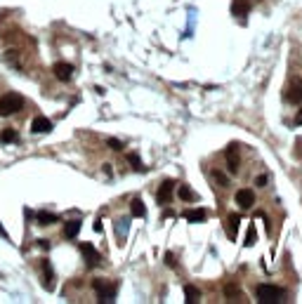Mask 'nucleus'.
Instances as JSON below:
<instances>
[{
    "instance_id": "obj_1",
    "label": "nucleus",
    "mask_w": 302,
    "mask_h": 304,
    "mask_svg": "<svg viewBox=\"0 0 302 304\" xmlns=\"http://www.w3.org/2000/svg\"><path fill=\"white\" fill-rule=\"evenodd\" d=\"M255 295H257V302L269 304V302H286V290L279 288V285H272V283H260L255 288Z\"/></svg>"
},
{
    "instance_id": "obj_2",
    "label": "nucleus",
    "mask_w": 302,
    "mask_h": 304,
    "mask_svg": "<svg viewBox=\"0 0 302 304\" xmlns=\"http://www.w3.org/2000/svg\"><path fill=\"white\" fill-rule=\"evenodd\" d=\"M24 109V97L19 92H7L0 99V116H12Z\"/></svg>"
},
{
    "instance_id": "obj_3",
    "label": "nucleus",
    "mask_w": 302,
    "mask_h": 304,
    "mask_svg": "<svg viewBox=\"0 0 302 304\" xmlns=\"http://www.w3.org/2000/svg\"><path fill=\"white\" fill-rule=\"evenodd\" d=\"M92 288L97 292V297H99V302H114L116 300V285H111V283H106L104 278H94L92 281Z\"/></svg>"
},
{
    "instance_id": "obj_4",
    "label": "nucleus",
    "mask_w": 302,
    "mask_h": 304,
    "mask_svg": "<svg viewBox=\"0 0 302 304\" xmlns=\"http://www.w3.org/2000/svg\"><path fill=\"white\" fill-rule=\"evenodd\" d=\"M236 205L243 210H250L255 205V191L253 189H238L236 191Z\"/></svg>"
},
{
    "instance_id": "obj_5",
    "label": "nucleus",
    "mask_w": 302,
    "mask_h": 304,
    "mask_svg": "<svg viewBox=\"0 0 302 304\" xmlns=\"http://www.w3.org/2000/svg\"><path fill=\"white\" fill-rule=\"evenodd\" d=\"M52 73L57 76V80L69 83V80L73 78V66H71V64H66V62H57V64L52 66Z\"/></svg>"
},
{
    "instance_id": "obj_6",
    "label": "nucleus",
    "mask_w": 302,
    "mask_h": 304,
    "mask_svg": "<svg viewBox=\"0 0 302 304\" xmlns=\"http://www.w3.org/2000/svg\"><path fill=\"white\" fill-rule=\"evenodd\" d=\"M172 191H175V182H172V179H165V182H163V186H161V189H158V203H161V205H165V203H170V198H172Z\"/></svg>"
},
{
    "instance_id": "obj_7",
    "label": "nucleus",
    "mask_w": 302,
    "mask_h": 304,
    "mask_svg": "<svg viewBox=\"0 0 302 304\" xmlns=\"http://www.w3.org/2000/svg\"><path fill=\"white\" fill-rule=\"evenodd\" d=\"M52 130V120H47L45 116H38V118H33V123H31V132L36 134H45Z\"/></svg>"
},
{
    "instance_id": "obj_8",
    "label": "nucleus",
    "mask_w": 302,
    "mask_h": 304,
    "mask_svg": "<svg viewBox=\"0 0 302 304\" xmlns=\"http://www.w3.org/2000/svg\"><path fill=\"white\" fill-rule=\"evenodd\" d=\"M80 250H83L85 260H88V266H97V264H99V260H102V257H99V252L94 250V245H92V243H83V245H80Z\"/></svg>"
},
{
    "instance_id": "obj_9",
    "label": "nucleus",
    "mask_w": 302,
    "mask_h": 304,
    "mask_svg": "<svg viewBox=\"0 0 302 304\" xmlns=\"http://www.w3.org/2000/svg\"><path fill=\"white\" fill-rule=\"evenodd\" d=\"M286 99L293 102V104H300L302 102V80H293V85H290L288 97H286Z\"/></svg>"
},
{
    "instance_id": "obj_10",
    "label": "nucleus",
    "mask_w": 302,
    "mask_h": 304,
    "mask_svg": "<svg viewBox=\"0 0 302 304\" xmlns=\"http://www.w3.org/2000/svg\"><path fill=\"white\" fill-rule=\"evenodd\" d=\"M248 12H250L248 0H234V2H232V14H234V17H246Z\"/></svg>"
},
{
    "instance_id": "obj_11",
    "label": "nucleus",
    "mask_w": 302,
    "mask_h": 304,
    "mask_svg": "<svg viewBox=\"0 0 302 304\" xmlns=\"http://www.w3.org/2000/svg\"><path fill=\"white\" fill-rule=\"evenodd\" d=\"M227 168H229V172H236L238 170L236 146H229V149H227Z\"/></svg>"
},
{
    "instance_id": "obj_12",
    "label": "nucleus",
    "mask_w": 302,
    "mask_h": 304,
    "mask_svg": "<svg viewBox=\"0 0 302 304\" xmlns=\"http://www.w3.org/2000/svg\"><path fill=\"white\" fill-rule=\"evenodd\" d=\"M201 300V292H198V288H194V285H184V302L186 304H194Z\"/></svg>"
},
{
    "instance_id": "obj_13",
    "label": "nucleus",
    "mask_w": 302,
    "mask_h": 304,
    "mask_svg": "<svg viewBox=\"0 0 302 304\" xmlns=\"http://www.w3.org/2000/svg\"><path fill=\"white\" fill-rule=\"evenodd\" d=\"M80 231V222L73 219V222H66L64 224V238H76Z\"/></svg>"
},
{
    "instance_id": "obj_14",
    "label": "nucleus",
    "mask_w": 302,
    "mask_h": 304,
    "mask_svg": "<svg viewBox=\"0 0 302 304\" xmlns=\"http://www.w3.org/2000/svg\"><path fill=\"white\" fill-rule=\"evenodd\" d=\"M130 215L132 217H146V208H144V203L139 198H135L130 203Z\"/></svg>"
},
{
    "instance_id": "obj_15",
    "label": "nucleus",
    "mask_w": 302,
    "mask_h": 304,
    "mask_svg": "<svg viewBox=\"0 0 302 304\" xmlns=\"http://www.w3.org/2000/svg\"><path fill=\"white\" fill-rule=\"evenodd\" d=\"M238 224H241V219H238V215H229V229H227V236H229V238H236Z\"/></svg>"
},
{
    "instance_id": "obj_16",
    "label": "nucleus",
    "mask_w": 302,
    "mask_h": 304,
    "mask_svg": "<svg viewBox=\"0 0 302 304\" xmlns=\"http://www.w3.org/2000/svg\"><path fill=\"white\" fill-rule=\"evenodd\" d=\"M17 139H19V134H17V130H12V128H5V130L0 132V142H5V144L17 142Z\"/></svg>"
},
{
    "instance_id": "obj_17",
    "label": "nucleus",
    "mask_w": 302,
    "mask_h": 304,
    "mask_svg": "<svg viewBox=\"0 0 302 304\" xmlns=\"http://www.w3.org/2000/svg\"><path fill=\"white\" fill-rule=\"evenodd\" d=\"M54 222H59L57 215H50V212H40L38 215V224L40 226H50V224H54Z\"/></svg>"
},
{
    "instance_id": "obj_18",
    "label": "nucleus",
    "mask_w": 302,
    "mask_h": 304,
    "mask_svg": "<svg viewBox=\"0 0 302 304\" xmlns=\"http://www.w3.org/2000/svg\"><path fill=\"white\" fill-rule=\"evenodd\" d=\"M184 217H186L189 222H203L208 215H206V210H186L184 212Z\"/></svg>"
},
{
    "instance_id": "obj_19",
    "label": "nucleus",
    "mask_w": 302,
    "mask_h": 304,
    "mask_svg": "<svg viewBox=\"0 0 302 304\" xmlns=\"http://www.w3.org/2000/svg\"><path fill=\"white\" fill-rule=\"evenodd\" d=\"M43 271H45V288L47 290H52L54 283H52V266H50V262H43Z\"/></svg>"
},
{
    "instance_id": "obj_20",
    "label": "nucleus",
    "mask_w": 302,
    "mask_h": 304,
    "mask_svg": "<svg viewBox=\"0 0 302 304\" xmlns=\"http://www.w3.org/2000/svg\"><path fill=\"white\" fill-rule=\"evenodd\" d=\"M128 229H130L128 219H118V222H116V234H118V238H125V236H128Z\"/></svg>"
},
{
    "instance_id": "obj_21",
    "label": "nucleus",
    "mask_w": 302,
    "mask_h": 304,
    "mask_svg": "<svg viewBox=\"0 0 302 304\" xmlns=\"http://www.w3.org/2000/svg\"><path fill=\"white\" fill-rule=\"evenodd\" d=\"M177 194H180V198H182V200H196V194H194L189 186H184V184L180 186V191H177Z\"/></svg>"
},
{
    "instance_id": "obj_22",
    "label": "nucleus",
    "mask_w": 302,
    "mask_h": 304,
    "mask_svg": "<svg viewBox=\"0 0 302 304\" xmlns=\"http://www.w3.org/2000/svg\"><path fill=\"white\" fill-rule=\"evenodd\" d=\"M128 160H130V165H132V168H135L137 172L144 170V165H142V160H139V156H137V153H128Z\"/></svg>"
},
{
    "instance_id": "obj_23",
    "label": "nucleus",
    "mask_w": 302,
    "mask_h": 304,
    "mask_svg": "<svg viewBox=\"0 0 302 304\" xmlns=\"http://www.w3.org/2000/svg\"><path fill=\"white\" fill-rule=\"evenodd\" d=\"M224 295H227L229 300H236L238 295H241V290H238V285H234V283H229V285L224 288Z\"/></svg>"
},
{
    "instance_id": "obj_24",
    "label": "nucleus",
    "mask_w": 302,
    "mask_h": 304,
    "mask_svg": "<svg viewBox=\"0 0 302 304\" xmlns=\"http://www.w3.org/2000/svg\"><path fill=\"white\" fill-rule=\"evenodd\" d=\"M255 238H257V234H255V226H250L248 234H246V248H253V245H255Z\"/></svg>"
},
{
    "instance_id": "obj_25",
    "label": "nucleus",
    "mask_w": 302,
    "mask_h": 304,
    "mask_svg": "<svg viewBox=\"0 0 302 304\" xmlns=\"http://www.w3.org/2000/svg\"><path fill=\"white\" fill-rule=\"evenodd\" d=\"M5 62H7V64H12V66H17V68H22L19 59H17V52H5Z\"/></svg>"
},
{
    "instance_id": "obj_26",
    "label": "nucleus",
    "mask_w": 302,
    "mask_h": 304,
    "mask_svg": "<svg viewBox=\"0 0 302 304\" xmlns=\"http://www.w3.org/2000/svg\"><path fill=\"white\" fill-rule=\"evenodd\" d=\"M215 179H217V182H220V184H222V186H229V179L224 177L222 172H215Z\"/></svg>"
},
{
    "instance_id": "obj_27",
    "label": "nucleus",
    "mask_w": 302,
    "mask_h": 304,
    "mask_svg": "<svg viewBox=\"0 0 302 304\" xmlns=\"http://www.w3.org/2000/svg\"><path fill=\"white\" fill-rule=\"evenodd\" d=\"M106 144L111 146V149H114V151H120V149H123V144H120L118 139H109V142H106Z\"/></svg>"
},
{
    "instance_id": "obj_28",
    "label": "nucleus",
    "mask_w": 302,
    "mask_h": 304,
    "mask_svg": "<svg viewBox=\"0 0 302 304\" xmlns=\"http://www.w3.org/2000/svg\"><path fill=\"white\" fill-rule=\"evenodd\" d=\"M165 264H168V266H175V257H172V252H168V255H165Z\"/></svg>"
},
{
    "instance_id": "obj_29",
    "label": "nucleus",
    "mask_w": 302,
    "mask_h": 304,
    "mask_svg": "<svg viewBox=\"0 0 302 304\" xmlns=\"http://www.w3.org/2000/svg\"><path fill=\"white\" fill-rule=\"evenodd\" d=\"M295 125H302V109L295 113Z\"/></svg>"
},
{
    "instance_id": "obj_30",
    "label": "nucleus",
    "mask_w": 302,
    "mask_h": 304,
    "mask_svg": "<svg viewBox=\"0 0 302 304\" xmlns=\"http://www.w3.org/2000/svg\"><path fill=\"white\" fill-rule=\"evenodd\" d=\"M264 184H267V177H264V174L262 177H257V186H264Z\"/></svg>"
}]
</instances>
